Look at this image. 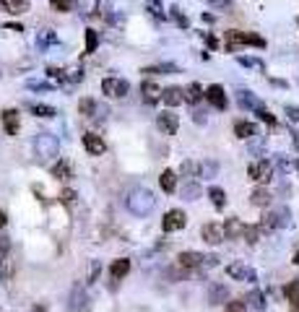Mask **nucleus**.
<instances>
[{
  "instance_id": "1",
  "label": "nucleus",
  "mask_w": 299,
  "mask_h": 312,
  "mask_svg": "<svg viewBox=\"0 0 299 312\" xmlns=\"http://www.w3.org/2000/svg\"><path fill=\"white\" fill-rule=\"evenodd\" d=\"M125 206L127 211H130L133 216H148L154 208H156V198H154V192L146 190V187H136L127 192V198H125Z\"/></svg>"
},
{
  "instance_id": "2",
  "label": "nucleus",
  "mask_w": 299,
  "mask_h": 312,
  "mask_svg": "<svg viewBox=\"0 0 299 312\" xmlns=\"http://www.w3.org/2000/svg\"><path fill=\"white\" fill-rule=\"evenodd\" d=\"M34 153H36V159H42V162L55 159V156L60 153V141H58V135H52V133H39V135L34 138Z\"/></svg>"
},
{
  "instance_id": "3",
  "label": "nucleus",
  "mask_w": 299,
  "mask_h": 312,
  "mask_svg": "<svg viewBox=\"0 0 299 312\" xmlns=\"http://www.w3.org/2000/svg\"><path fill=\"white\" fill-rule=\"evenodd\" d=\"M291 226V211L286 206H278L273 211H266L260 219V229L263 231H273V229H286Z\"/></svg>"
},
{
  "instance_id": "4",
  "label": "nucleus",
  "mask_w": 299,
  "mask_h": 312,
  "mask_svg": "<svg viewBox=\"0 0 299 312\" xmlns=\"http://www.w3.org/2000/svg\"><path fill=\"white\" fill-rule=\"evenodd\" d=\"M224 42H227V50L234 52L239 45H255V47H266V39H260L258 34H245V31H237V29H229L224 31Z\"/></svg>"
},
{
  "instance_id": "5",
  "label": "nucleus",
  "mask_w": 299,
  "mask_h": 312,
  "mask_svg": "<svg viewBox=\"0 0 299 312\" xmlns=\"http://www.w3.org/2000/svg\"><path fill=\"white\" fill-rule=\"evenodd\" d=\"M247 177H250V180H255V182H260V185H266V182H271V180H273V164H271L268 159H258V162H252V164L247 167Z\"/></svg>"
},
{
  "instance_id": "6",
  "label": "nucleus",
  "mask_w": 299,
  "mask_h": 312,
  "mask_svg": "<svg viewBox=\"0 0 299 312\" xmlns=\"http://www.w3.org/2000/svg\"><path fill=\"white\" fill-rule=\"evenodd\" d=\"M227 276L234 279V281L255 284V281H258V270L250 268V265H245V263H232V265H227Z\"/></svg>"
},
{
  "instance_id": "7",
  "label": "nucleus",
  "mask_w": 299,
  "mask_h": 312,
  "mask_svg": "<svg viewBox=\"0 0 299 312\" xmlns=\"http://www.w3.org/2000/svg\"><path fill=\"white\" fill-rule=\"evenodd\" d=\"M127 91H130V84H127L125 78L109 75V78H104V81H102V94H107V96L122 99V96H127Z\"/></svg>"
},
{
  "instance_id": "8",
  "label": "nucleus",
  "mask_w": 299,
  "mask_h": 312,
  "mask_svg": "<svg viewBox=\"0 0 299 312\" xmlns=\"http://www.w3.org/2000/svg\"><path fill=\"white\" fill-rule=\"evenodd\" d=\"M185 226H188V216H185V211H180V208L166 211V216L161 219V229H164V231H180V229H185Z\"/></svg>"
},
{
  "instance_id": "9",
  "label": "nucleus",
  "mask_w": 299,
  "mask_h": 312,
  "mask_svg": "<svg viewBox=\"0 0 299 312\" xmlns=\"http://www.w3.org/2000/svg\"><path fill=\"white\" fill-rule=\"evenodd\" d=\"M200 237H203V242H208V245H219V242H224V237H227L224 224H216V221L203 224V229H200Z\"/></svg>"
},
{
  "instance_id": "10",
  "label": "nucleus",
  "mask_w": 299,
  "mask_h": 312,
  "mask_svg": "<svg viewBox=\"0 0 299 312\" xmlns=\"http://www.w3.org/2000/svg\"><path fill=\"white\" fill-rule=\"evenodd\" d=\"M156 125H159V130L164 133V135H175L177 133V128H180V117L175 114V112H161L159 117H156Z\"/></svg>"
},
{
  "instance_id": "11",
  "label": "nucleus",
  "mask_w": 299,
  "mask_h": 312,
  "mask_svg": "<svg viewBox=\"0 0 299 312\" xmlns=\"http://www.w3.org/2000/svg\"><path fill=\"white\" fill-rule=\"evenodd\" d=\"M203 258L200 252H180L177 255V268L182 270H193V268H203Z\"/></svg>"
},
{
  "instance_id": "12",
  "label": "nucleus",
  "mask_w": 299,
  "mask_h": 312,
  "mask_svg": "<svg viewBox=\"0 0 299 312\" xmlns=\"http://www.w3.org/2000/svg\"><path fill=\"white\" fill-rule=\"evenodd\" d=\"M205 99L216 107V109H227V94H224V86H219V84H213V86H208L205 89Z\"/></svg>"
},
{
  "instance_id": "13",
  "label": "nucleus",
  "mask_w": 299,
  "mask_h": 312,
  "mask_svg": "<svg viewBox=\"0 0 299 312\" xmlns=\"http://www.w3.org/2000/svg\"><path fill=\"white\" fill-rule=\"evenodd\" d=\"M18 125H21V117H18V109H3V128L8 135H16L18 133Z\"/></svg>"
},
{
  "instance_id": "14",
  "label": "nucleus",
  "mask_w": 299,
  "mask_h": 312,
  "mask_svg": "<svg viewBox=\"0 0 299 312\" xmlns=\"http://www.w3.org/2000/svg\"><path fill=\"white\" fill-rule=\"evenodd\" d=\"M83 148H86L91 156H99V153H104V141L97 135V133H86V135H83Z\"/></svg>"
},
{
  "instance_id": "15",
  "label": "nucleus",
  "mask_w": 299,
  "mask_h": 312,
  "mask_svg": "<svg viewBox=\"0 0 299 312\" xmlns=\"http://www.w3.org/2000/svg\"><path fill=\"white\" fill-rule=\"evenodd\" d=\"M34 45H36V50H39V52H45L47 47L58 45V36H55V31H50V29H42V31H36Z\"/></svg>"
},
{
  "instance_id": "16",
  "label": "nucleus",
  "mask_w": 299,
  "mask_h": 312,
  "mask_svg": "<svg viewBox=\"0 0 299 312\" xmlns=\"http://www.w3.org/2000/svg\"><path fill=\"white\" fill-rule=\"evenodd\" d=\"M229 299V289L224 284H211L208 286V304H224Z\"/></svg>"
},
{
  "instance_id": "17",
  "label": "nucleus",
  "mask_w": 299,
  "mask_h": 312,
  "mask_svg": "<svg viewBox=\"0 0 299 312\" xmlns=\"http://www.w3.org/2000/svg\"><path fill=\"white\" fill-rule=\"evenodd\" d=\"M161 99H164V104H169V107H177V104L185 102V91L177 89V86H169V89L161 91Z\"/></svg>"
},
{
  "instance_id": "18",
  "label": "nucleus",
  "mask_w": 299,
  "mask_h": 312,
  "mask_svg": "<svg viewBox=\"0 0 299 312\" xmlns=\"http://www.w3.org/2000/svg\"><path fill=\"white\" fill-rule=\"evenodd\" d=\"M245 224L239 221V219H227L224 221V231H227V237L229 240H237V237H245Z\"/></svg>"
},
{
  "instance_id": "19",
  "label": "nucleus",
  "mask_w": 299,
  "mask_h": 312,
  "mask_svg": "<svg viewBox=\"0 0 299 312\" xmlns=\"http://www.w3.org/2000/svg\"><path fill=\"white\" fill-rule=\"evenodd\" d=\"M109 273H112V279L115 281H120V279H125L127 273H130V260L127 258H117L115 263H112V268H109Z\"/></svg>"
},
{
  "instance_id": "20",
  "label": "nucleus",
  "mask_w": 299,
  "mask_h": 312,
  "mask_svg": "<svg viewBox=\"0 0 299 312\" xmlns=\"http://www.w3.org/2000/svg\"><path fill=\"white\" fill-rule=\"evenodd\" d=\"M234 135L242 138V141H250L252 135H258V128L247 120H239V123H234Z\"/></svg>"
},
{
  "instance_id": "21",
  "label": "nucleus",
  "mask_w": 299,
  "mask_h": 312,
  "mask_svg": "<svg viewBox=\"0 0 299 312\" xmlns=\"http://www.w3.org/2000/svg\"><path fill=\"white\" fill-rule=\"evenodd\" d=\"M271 198H273V195H271L266 187H255V190H252V195H250V203H252V206L266 208V206H271Z\"/></svg>"
},
{
  "instance_id": "22",
  "label": "nucleus",
  "mask_w": 299,
  "mask_h": 312,
  "mask_svg": "<svg viewBox=\"0 0 299 312\" xmlns=\"http://www.w3.org/2000/svg\"><path fill=\"white\" fill-rule=\"evenodd\" d=\"M237 102H239L242 109H258V107H263L260 99L255 96L252 91H237Z\"/></svg>"
},
{
  "instance_id": "23",
  "label": "nucleus",
  "mask_w": 299,
  "mask_h": 312,
  "mask_svg": "<svg viewBox=\"0 0 299 312\" xmlns=\"http://www.w3.org/2000/svg\"><path fill=\"white\" fill-rule=\"evenodd\" d=\"M141 94H143V99H146L148 104H154L156 99H161V89H159L154 81H143V84H141Z\"/></svg>"
},
{
  "instance_id": "24",
  "label": "nucleus",
  "mask_w": 299,
  "mask_h": 312,
  "mask_svg": "<svg viewBox=\"0 0 299 312\" xmlns=\"http://www.w3.org/2000/svg\"><path fill=\"white\" fill-rule=\"evenodd\" d=\"M13 273H16V268H13V260L8 258V255H0V281H11L13 279Z\"/></svg>"
},
{
  "instance_id": "25",
  "label": "nucleus",
  "mask_w": 299,
  "mask_h": 312,
  "mask_svg": "<svg viewBox=\"0 0 299 312\" xmlns=\"http://www.w3.org/2000/svg\"><path fill=\"white\" fill-rule=\"evenodd\" d=\"M284 294H286V299H289V304H291V312H299V281L286 284Z\"/></svg>"
},
{
  "instance_id": "26",
  "label": "nucleus",
  "mask_w": 299,
  "mask_h": 312,
  "mask_svg": "<svg viewBox=\"0 0 299 312\" xmlns=\"http://www.w3.org/2000/svg\"><path fill=\"white\" fill-rule=\"evenodd\" d=\"M159 185H161L164 192H175V187H177V174H175L172 169H164L161 177H159Z\"/></svg>"
},
{
  "instance_id": "27",
  "label": "nucleus",
  "mask_w": 299,
  "mask_h": 312,
  "mask_svg": "<svg viewBox=\"0 0 299 312\" xmlns=\"http://www.w3.org/2000/svg\"><path fill=\"white\" fill-rule=\"evenodd\" d=\"M3 8L13 16H21L29 11V0H3Z\"/></svg>"
},
{
  "instance_id": "28",
  "label": "nucleus",
  "mask_w": 299,
  "mask_h": 312,
  "mask_svg": "<svg viewBox=\"0 0 299 312\" xmlns=\"http://www.w3.org/2000/svg\"><path fill=\"white\" fill-rule=\"evenodd\" d=\"M208 198H211V203L216 206L219 211L227 206V192H224L221 187H216V185H213V187H208Z\"/></svg>"
},
{
  "instance_id": "29",
  "label": "nucleus",
  "mask_w": 299,
  "mask_h": 312,
  "mask_svg": "<svg viewBox=\"0 0 299 312\" xmlns=\"http://www.w3.org/2000/svg\"><path fill=\"white\" fill-rule=\"evenodd\" d=\"M247 302H250V307L252 309H258V312H266V294L263 291H250V297H247Z\"/></svg>"
},
{
  "instance_id": "30",
  "label": "nucleus",
  "mask_w": 299,
  "mask_h": 312,
  "mask_svg": "<svg viewBox=\"0 0 299 312\" xmlns=\"http://www.w3.org/2000/svg\"><path fill=\"white\" fill-rule=\"evenodd\" d=\"M97 109H99L97 99H81V104H78V112L86 114V117H97Z\"/></svg>"
},
{
  "instance_id": "31",
  "label": "nucleus",
  "mask_w": 299,
  "mask_h": 312,
  "mask_svg": "<svg viewBox=\"0 0 299 312\" xmlns=\"http://www.w3.org/2000/svg\"><path fill=\"white\" fill-rule=\"evenodd\" d=\"M219 174V164L213 162V159H208V162H200V174L198 177H203V180H211V177H216Z\"/></svg>"
},
{
  "instance_id": "32",
  "label": "nucleus",
  "mask_w": 299,
  "mask_h": 312,
  "mask_svg": "<svg viewBox=\"0 0 299 312\" xmlns=\"http://www.w3.org/2000/svg\"><path fill=\"white\" fill-rule=\"evenodd\" d=\"M200 96H203L200 84H190V86L185 89V102H188V104H198V102H200Z\"/></svg>"
},
{
  "instance_id": "33",
  "label": "nucleus",
  "mask_w": 299,
  "mask_h": 312,
  "mask_svg": "<svg viewBox=\"0 0 299 312\" xmlns=\"http://www.w3.org/2000/svg\"><path fill=\"white\" fill-rule=\"evenodd\" d=\"M52 177H58V180H70V177H73L70 164H68V162H58V164L52 167Z\"/></svg>"
},
{
  "instance_id": "34",
  "label": "nucleus",
  "mask_w": 299,
  "mask_h": 312,
  "mask_svg": "<svg viewBox=\"0 0 299 312\" xmlns=\"http://www.w3.org/2000/svg\"><path fill=\"white\" fill-rule=\"evenodd\" d=\"M198 195H200V185L195 180H190L185 187H182V198L185 201H198Z\"/></svg>"
},
{
  "instance_id": "35",
  "label": "nucleus",
  "mask_w": 299,
  "mask_h": 312,
  "mask_svg": "<svg viewBox=\"0 0 299 312\" xmlns=\"http://www.w3.org/2000/svg\"><path fill=\"white\" fill-rule=\"evenodd\" d=\"M31 112H34V117H55L58 114V109L50 104H31Z\"/></svg>"
},
{
  "instance_id": "36",
  "label": "nucleus",
  "mask_w": 299,
  "mask_h": 312,
  "mask_svg": "<svg viewBox=\"0 0 299 312\" xmlns=\"http://www.w3.org/2000/svg\"><path fill=\"white\" fill-rule=\"evenodd\" d=\"M180 172H182V177H190V180H193V177H198V174H200V164L188 159V162H182Z\"/></svg>"
},
{
  "instance_id": "37",
  "label": "nucleus",
  "mask_w": 299,
  "mask_h": 312,
  "mask_svg": "<svg viewBox=\"0 0 299 312\" xmlns=\"http://www.w3.org/2000/svg\"><path fill=\"white\" fill-rule=\"evenodd\" d=\"M97 45H99V34H97L94 29H89V31H86V55H91V52L97 50Z\"/></svg>"
},
{
  "instance_id": "38",
  "label": "nucleus",
  "mask_w": 299,
  "mask_h": 312,
  "mask_svg": "<svg viewBox=\"0 0 299 312\" xmlns=\"http://www.w3.org/2000/svg\"><path fill=\"white\" fill-rule=\"evenodd\" d=\"M260 231H263L260 224H258V226H247V229H245V240H247L250 245H255V242L260 240Z\"/></svg>"
},
{
  "instance_id": "39",
  "label": "nucleus",
  "mask_w": 299,
  "mask_h": 312,
  "mask_svg": "<svg viewBox=\"0 0 299 312\" xmlns=\"http://www.w3.org/2000/svg\"><path fill=\"white\" fill-rule=\"evenodd\" d=\"M50 6H52L55 11H60V13H68V11L73 8V0H50Z\"/></svg>"
},
{
  "instance_id": "40",
  "label": "nucleus",
  "mask_w": 299,
  "mask_h": 312,
  "mask_svg": "<svg viewBox=\"0 0 299 312\" xmlns=\"http://www.w3.org/2000/svg\"><path fill=\"white\" fill-rule=\"evenodd\" d=\"M276 164H278V169H281L284 174L291 172V162L286 159V153H276Z\"/></svg>"
},
{
  "instance_id": "41",
  "label": "nucleus",
  "mask_w": 299,
  "mask_h": 312,
  "mask_svg": "<svg viewBox=\"0 0 299 312\" xmlns=\"http://www.w3.org/2000/svg\"><path fill=\"white\" fill-rule=\"evenodd\" d=\"M255 114H258L263 123H268V125H276V117H273V114H271L266 107H258V109H255Z\"/></svg>"
},
{
  "instance_id": "42",
  "label": "nucleus",
  "mask_w": 299,
  "mask_h": 312,
  "mask_svg": "<svg viewBox=\"0 0 299 312\" xmlns=\"http://www.w3.org/2000/svg\"><path fill=\"white\" fill-rule=\"evenodd\" d=\"M177 70H180L177 65H169V63H166V65H156V68H146L143 73H177Z\"/></svg>"
},
{
  "instance_id": "43",
  "label": "nucleus",
  "mask_w": 299,
  "mask_h": 312,
  "mask_svg": "<svg viewBox=\"0 0 299 312\" xmlns=\"http://www.w3.org/2000/svg\"><path fill=\"white\" fill-rule=\"evenodd\" d=\"M26 86L31 91H52V84H45V81H26Z\"/></svg>"
},
{
  "instance_id": "44",
  "label": "nucleus",
  "mask_w": 299,
  "mask_h": 312,
  "mask_svg": "<svg viewBox=\"0 0 299 312\" xmlns=\"http://www.w3.org/2000/svg\"><path fill=\"white\" fill-rule=\"evenodd\" d=\"M237 63L245 65V68H258V70H263V63L255 60V57H237Z\"/></svg>"
},
{
  "instance_id": "45",
  "label": "nucleus",
  "mask_w": 299,
  "mask_h": 312,
  "mask_svg": "<svg viewBox=\"0 0 299 312\" xmlns=\"http://www.w3.org/2000/svg\"><path fill=\"white\" fill-rule=\"evenodd\" d=\"M263 151H266V141H263V138L255 141V143H250V153H252V156H260Z\"/></svg>"
},
{
  "instance_id": "46",
  "label": "nucleus",
  "mask_w": 299,
  "mask_h": 312,
  "mask_svg": "<svg viewBox=\"0 0 299 312\" xmlns=\"http://www.w3.org/2000/svg\"><path fill=\"white\" fill-rule=\"evenodd\" d=\"M227 312H247V302H227Z\"/></svg>"
},
{
  "instance_id": "47",
  "label": "nucleus",
  "mask_w": 299,
  "mask_h": 312,
  "mask_svg": "<svg viewBox=\"0 0 299 312\" xmlns=\"http://www.w3.org/2000/svg\"><path fill=\"white\" fill-rule=\"evenodd\" d=\"M60 201H63V203H65V206H70V203H73V201H76V192H73V190H70V187H65V190H63V192H60Z\"/></svg>"
},
{
  "instance_id": "48",
  "label": "nucleus",
  "mask_w": 299,
  "mask_h": 312,
  "mask_svg": "<svg viewBox=\"0 0 299 312\" xmlns=\"http://www.w3.org/2000/svg\"><path fill=\"white\" fill-rule=\"evenodd\" d=\"M99 273H102V265H99V260H94L91 263V273H89V284H94L99 279Z\"/></svg>"
},
{
  "instance_id": "49",
  "label": "nucleus",
  "mask_w": 299,
  "mask_h": 312,
  "mask_svg": "<svg viewBox=\"0 0 299 312\" xmlns=\"http://www.w3.org/2000/svg\"><path fill=\"white\" fill-rule=\"evenodd\" d=\"M8 250H11V237L0 234V255H8Z\"/></svg>"
},
{
  "instance_id": "50",
  "label": "nucleus",
  "mask_w": 299,
  "mask_h": 312,
  "mask_svg": "<svg viewBox=\"0 0 299 312\" xmlns=\"http://www.w3.org/2000/svg\"><path fill=\"white\" fill-rule=\"evenodd\" d=\"M219 265V258L216 255H205L203 258V268H216Z\"/></svg>"
},
{
  "instance_id": "51",
  "label": "nucleus",
  "mask_w": 299,
  "mask_h": 312,
  "mask_svg": "<svg viewBox=\"0 0 299 312\" xmlns=\"http://www.w3.org/2000/svg\"><path fill=\"white\" fill-rule=\"evenodd\" d=\"M47 75H50V78H55V81H65V75H63V70H60V68H47Z\"/></svg>"
},
{
  "instance_id": "52",
  "label": "nucleus",
  "mask_w": 299,
  "mask_h": 312,
  "mask_svg": "<svg viewBox=\"0 0 299 312\" xmlns=\"http://www.w3.org/2000/svg\"><path fill=\"white\" fill-rule=\"evenodd\" d=\"M286 114H289V120H294V123H299V107H286Z\"/></svg>"
},
{
  "instance_id": "53",
  "label": "nucleus",
  "mask_w": 299,
  "mask_h": 312,
  "mask_svg": "<svg viewBox=\"0 0 299 312\" xmlns=\"http://www.w3.org/2000/svg\"><path fill=\"white\" fill-rule=\"evenodd\" d=\"M148 11H151L154 16H161V6L156 3V0H148Z\"/></svg>"
},
{
  "instance_id": "54",
  "label": "nucleus",
  "mask_w": 299,
  "mask_h": 312,
  "mask_svg": "<svg viewBox=\"0 0 299 312\" xmlns=\"http://www.w3.org/2000/svg\"><path fill=\"white\" fill-rule=\"evenodd\" d=\"M193 120H195L198 125H200V123H205V112H200V109H195V112H193Z\"/></svg>"
},
{
  "instance_id": "55",
  "label": "nucleus",
  "mask_w": 299,
  "mask_h": 312,
  "mask_svg": "<svg viewBox=\"0 0 299 312\" xmlns=\"http://www.w3.org/2000/svg\"><path fill=\"white\" fill-rule=\"evenodd\" d=\"M211 6H216V8H227L229 6V0H208Z\"/></svg>"
},
{
  "instance_id": "56",
  "label": "nucleus",
  "mask_w": 299,
  "mask_h": 312,
  "mask_svg": "<svg viewBox=\"0 0 299 312\" xmlns=\"http://www.w3.org/2000/svg\"><path fill=\"white\" fill-rule=\"evenodd\" d=\"M6 224H8V216H6V213H3V211H0V229H3V226H6Z\"/></svg>"
},
{
  "instance_id": "57",
  "label": "nucleus",
  "mask_w": 299,
  "mask_h": 312,
  "mask_svg": "<svg viewBox=\"0 0 299 312\" xmlns=\"http://www.w3.org/2000/svg\"><path fill=\"white\" fill-rule=\"evenodd\" d=\"M8 29L11 31H24V26H18V24H8Z\"/></svg>"
},
{
  "instance_id": "58",
  "label": "nucleus",
  "mask_w": 299,
  "mask_h": 312,
  "mask_svg": "<svg viewBox=\"0 0 299 312\" xmlns=\"http://www.w3.org/2000/svg\"><path fill=\"white\" fill-rule=\"evenodd\" d=\"M31 312H47V309H45V307H42V304H39V307H34Z\"/></svg>"
},
{
  "instance_id": "59",
  "label": "nucleus",
  "mask_w": 299,
  "mask_h": 312,
  "mask_svg": "<svg viewBox=\"0 0 299 312\" xmlns=\"http://www.w3.org/2000/svg\"><path fill=\"white\" fill-rule=\"evenodd\" d=\"M294 263H296V265H299V250H296V255H294Z\"/></svg>"
},
{
  "instance_id": "60",
  "label": "nucleus",
  "mask_w": 299,
  "mask_h": 312,
  "mask_svg": "<svg viewBox=\"0 0 299 312\" xmlns=\"http://www.w3.org/2000/svg\"><path fill=\"white\" fill-rule=\"evenodd\" d=\"M296 167H299V162H296Z\"/></svg>"
},
{
  "instance_id": "61",
  "label": "nucleus",
  "mask_w": 299,
  "mask_h": 312,
  "mask_svg": "<svg viewBox=\"0 0 299 312\" xmlns=\"http://www.w3.org/2000/svg\"><path fill=\"white\" fill-rule=\"evenodd\" d=\"M0 312H3V309H0Z\"/></svg>"
}]
</instances>
